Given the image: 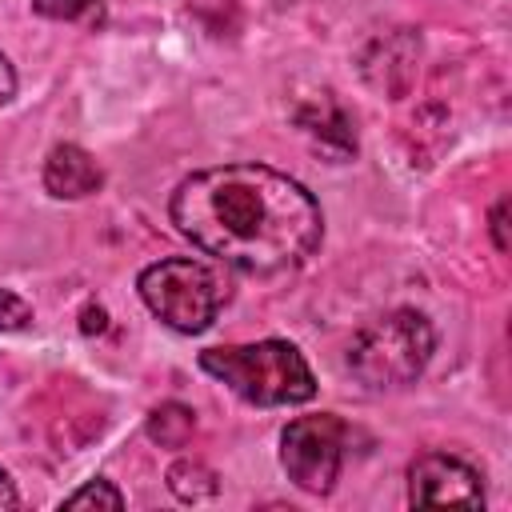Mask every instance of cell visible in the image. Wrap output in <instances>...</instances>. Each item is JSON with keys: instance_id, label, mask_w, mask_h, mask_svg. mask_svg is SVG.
Returning a JSON list of instances; mask_svg holds the SVG:
<instances>
[{"instance_id": "6da1fadb", "label": "cell", "mask_w": 512, "mask_h": 512, "mask_svg": "<svg viewBox=\"0 0 512 512\" xmlns=\"http://www.w3.org/2000/svg\"><path fill=\"white\" fill-rule=\"evenodd\" d=\"M168 216L200 252L252 276L300 268L324 236L312 192L268 164H220L184 176Z\"/></svg>"}, {"instance_id": "7a4b0ae2", "label": "cell", "mask_w": 512, "mask_h": 512, "mask_svg": "<svg viewBox=\"0 0 512 512\" xmlns=\"http://www.w3.org/2000/svg\"><path fill=\"white\" fill-rule=\"evenodd\" d=\"M200 368L228 384L240 400L272 408V404H304L316 396V376L296 344L260 340V344H228L200 352Z\"/></svg>"}, {"instance_id": "3957f363", "label": "cell", "mask_w": 512, "mask_h": 512, "mask_svg": "<svg viewBox=\"0 0 512 512\" xmlns=\"http://www.w3.org/2000/svg\"><path fill=\"white\" fill-rule=\"evenodd\" d=\"M432 348H436V332L428 316L416 308H392L356 332L348 348V368L364 388L392 392L412 384L428 368Z\"/></svg>"}, {"instance_id": "277c9868", "label": "cell", "mask_w": 512, "mask_h": 512, "mask_svg": "<svg viewBox=\"0 0 512 512\" xmlns=\"http://www.w3.org/2000/svg\"><path fill=\"white\" fill-rule=\"evenodd\" d=\"M140 296L152 308V316H160L168 328L196 336L216 320V312L228 300V288L204 260L168 256L140 272Z\"/></svg>"}, {"instance_id": "5b68a950", "label": "cell", "mask_w": 512, "mask_h": 512, "mask_svg": "<svg viewBox=\"0 0 512 512\" xmlns=\"http://www.w3.org/2000/svg\"><path fill=\"white\" fill-rule=\"evenodd\" d=\"M344 440L348 428L340 416L320 412V416H296L280 432V464L288 480L312 496L332 492L340 464H344Z\"/></svg>"}, {"instance_id": "8992f818", "label": "cell", "mask_w": 512, "mask_h": 512, "mask_svg": "<svg viewBox=\"0 0 512 512\" xmlns=\"http://www.w3.org/2000/svg\"><path fill=\"white\" fill-rule=\"evenodd\" d=\"M408 504L412 508H444V504H460V508H480L484 504V484L480 472L468 468L456 456L444 452H428L408 468Z\"/></svg>"}, {"instance_id": "52a82bcc", "label": "cell", "mask_w": 512, "mask_h": 512, "mask_svg": "<svg viewBox=\"0 0 512 512\" xmlns=\"http://www.w3.org/2000/svg\"><path fill=\"white\" fill-rule=\"evenodd\" d=\"M104 184L100 164L80 144H56L44 160V188L56 200H84Z\"/></svg>"}, {"instance_id": "ba28073f", "label": "cell", "mask_w": 512, "mask_h": 512, "mask_svg": "<svg viewBox=\"0 0 512 512\" xmlns=\"http://www.w3.org/2000/svg\"><path fill=\"white\" fill-rule=\"evenodd\" d=\"M300 128H304L308 136H316L320 148H328L332 156H352V152H356V132H352L348 116H344L332 100H320V104L304 108V112H300Z\"/></svg>"}, {"instance_id": "9c48e42d", "label": "cell", "mask_w": 512, "mask_h": 512, "mask_svg": "<svg viewBox=\"0 0 512 512\" xmlns=\"http://www.w3.org/2000/svg\"><path fill=\"white\" fill-rule=\"evenodd\" d=\"M168 488H172L176 500L200 504V500L216 496V472L208 464H200V460H176L168 468Z\"/></svg>"}, {"instance_id": "30bf717a", "label": "cell", "mask_w": 512, "mask_h": 512, "mask_svg": "<svg viewBox=\"0 0 512 512\" xmlns=\"http://www.w3.org/2000/svg\"><path fill=\"white\" fill-rule=\"evenodd\" d=\"M192 428H196V412L184 408V404H176V400L160 404V408L148 416V436H152L156 444H164V448H180V444L192 436Z\"/></svg>"}, {"instance_id": "8fae6325", "label": "cell", "mask_w": 512, "mask_h": 512, "mask_svg": "<svg viewBox=\"0 0 512 512\" xmlns=\"http://www.w3.org/2000/svg\"><path fill=\"white\" fill-rule=\"evenodd\" d=\"M64 508H108V512H120L124 508V496L108 480H88L84 488H76L72 496H64Z\"/></svg>"}, {"instance_id": "7c38bea8", "label": "cell", "mask_w": 512, "mask_h": 512, "mask_svg": "<svg viewBox=\"0 0 512 512\" xmlns=\"http://www.w3.org/2000/svg\"><path fill=\"white\" fill-rule=\"evenodd\" d=\"M28 320H32V308L16 292L0 288V332H20V328H28Z\"/></svg>"}, {"instance_id": "4fadbf2b", "label": "cell", "mask_w": 512, "mask_h": 512, "mask_svg": "<svg viewBox=\"0 0 512 512\" xmlns=\"http://www.w3.org/2000/svg\"><path fill=\"white\" fill-rule=\"evenodd\" d=\"M32 8L52 20H80L96 8V0H32Z\"/></svg>"}, {"instance_id": "5bb4252c", "label": "cell", "mask_w": 512, "mask_h": 512, "mask_svg": "<svg viewBox=\"0 0 512 512\" xmlns=\"http://www.w3.org/2000/svg\"><path fill=\"white\" fill-rule=\"evenodd\" d=\"M488 224H492V240H496V248L508 252V196H500V200L492 204Z\"/></svg>"}, {"instance_id": "9a60e30c", "label": "cell", "mask_w": 512, "mask_h": 512, "mask_svg": "<svg viewBox=\"0 0 512 512\" xmlns=\"http://www.w3.org/2000/svg\"><path fill=\"white\" fill-rule=\"evenodd\" d=\"M12 92H16V72H12V64H8V56L0 52V104H8Z\"/></svg>"}, {"instance_id": "2e32d148", "label": "cell", "mask_w": 512, "mask_h": 512, "mask_svg": "<svg viewBox=\"0 0 512 512\" xmlns=\"http://www.w3.org/2000/svg\"><path fill=\"white\" fill-rule=\"evenodd\" d=\"M84 332H104V308H84Z\"/></svg>"}, {"instance_id": "e0dca14e", "label": "cell", "mask_w": 512, "mask_h": 512, "mask_svg": "<svg viewBox=\"0 0 512 512\" xmlns=\"http://www.w3.org/2000/svg\"><path fill=\"white\" fill-rule=\"evenodd\" d=\"M12 504H16V488H12L8 472L0 468V508H12Z\"/></svg>"}]
</instances>
